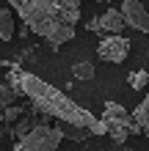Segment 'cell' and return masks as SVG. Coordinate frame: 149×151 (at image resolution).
I'll return each mask as SVG.
<instances>
[{
	"instance_id": "6da1fadb",
	"label": "cell",
	"mask_w": 149,
	"mask_h": 151,
	"mask_svg": "<svg viewBox=\"0 0 149 151\" xmlns=\"http://www.w3.org/2000/svg\"><path fill=\"white\" fill-rule=\"evenodd\" d=\"M14 14H20L25 28L44 36L52 47L75 39V25L80 19V0H6Z\"/></svg>"
},
{
	"instance_id": "7a4b0ae2",
	"label": "cell",
	"mask_w": 149,
	"mask_h": 151,
	"mask_svg": "<svg viewBox=\"0 0 149 151\" xmlns=\"http://www.w3.org/2000/svg\"><path fill=\"white\" fill-rule=\"evenodd\" d=\"M20 96H28L39 113L58 118L61 124H75V127H86L91 135H105V124L97 115H91L86 107L75 104L64 91L52 88L50 83L39 80L36 74H28V72L20 74Z\"/></svg>"
},
{
	"instance_id": "3957f363",
	"label": "cell",
	"mask_w": 149,
	"mask_h": 151,
	"mask_svg": "<svg viewBox=\"0 0 149 151\" xmlns=\"http://www.w3.org/2000/svg\"><path fill=\"white\" fill-rule=\"evenodd\" d=\"M100 121L105 124V135H108L116 146H124V140H127L130 135H141V129L135 127L133 115L121 107L119 102H108V104H105Z\"/></svg>"
},
{
	"instance_id": "277c9868",
	"label": "cell",
	"mask_w": 149,
	"mask_h": 151,
	"mask_svg": "<svg viewBox=\"0 0 149 151\" xmlns=\"http://www.w3.org/2000/svg\"><path fill=\"white\" fill-rule=\"evenodd\" d=\"M61 129L50 127V124H36L25 137L17 140L14 151H58L61 146Z\"/></svg>"
},
{
	"instance_id": "5b68a950",
	"label": "cell",
	"mask_w": 149,
	"mask_h": 151,
	"mask_svg": "<svg viewBox=\"0 0 149 151\" xmlns=\"http://www.w3.org/2000/svg\"><path fill=\"white\" fill-rule=\"evenodd\" d=\"M130 55V39L127 36H105L97 44V58L105 63H121Z\"/></svg>"
},
{
	"instance_id": "8992f818",
	"label": "cell",
	"mask_w": 149,
	"mask_h": 151,
	"mask_svg": "<svg viewBox=\"0 0 149 151\" xmlns=\"http://www.w3.org/2000/svg\"><path fill=\"white\" fill-rule=\"evenodd\" d=\"M119 14L124 19V25H130V28H135L141 33H149V11H146V6L141 0H124Z\"/></svg>"
},
{
	"instance_id": "52a82bcc",
	"label": "cell",
	"mask_w": 149,
	"mask_h": 151,
	"mask_svg": "<svg viewBox=\"0 0 149 151\" xmlns=\"http://www.w3.org/2000/svg\"><path fill=\"white\" fill-rule=\"evenodd\" d=\"M89 30H97V33H105V36H121V28H124V19L116 8H108L105 14L94 17V19L86 22Z\"/></svg>"
},
{
	"instance_id": "ba28073f",
	"label": "cell",
	"mask_w": 149,
	"mask_h": 151,
	"mask_svg": "<svg viewBox=\"0 0 149 151\" xmlns=\"http://www.w3.org/2000/svg\"><path fill=\"white\" fill-rule=\"evenodd\" d=\"M130 115H133L135 127L141 129V135H146V137H149V96H146V99H144L141 104H138V107H135L133 113H130Z\"/></svg>"
},
{
	"instance_id": "9c48e42d",
	"label": "cell",
	"mask_w": 149,
	"mask_h": 151,
	"mask_svg": "<svg viewBox=\"0 0 149 151\" xmlns=\"http://www.w3.org/2000/svg\"><path fill=\"white\" fill-rule=\"evenodd\" d=\"M14 36V11H8V6L0 11V39L8 41Z\"/></svg>"
},
{
	"instance_id": "30bf717a",
	"label": "cell",
	"mask_w": 149,
	"mask_h": 151,
	"mask_svg": "<svg viewBox=\"0 0 149 151\" xmlns=\"http://www.w3.org/2000/svg\"><path fill=\"white\" fill-rule=\"evenodd\" d=\"M61 129V137H72V140H86L91 135L86 127H75V124H64V127H58Z\"/></svg>"
},
{
	"instance_id": "8fae6325",
	"label": "cell",
	"mask_w": 149,
	"mask_h": 151,
	"mask_svg": "<svg viewBox=\"0 0 149 151\" xmlns=\"http://www.w3.org/2000/svg\"><path fill=\"white\" fill-rule=\"evenodd\" d=\"M127 83L133 91H141V88L149 85V72H144V69H138V72H130L127 74Z\"/></svg>"
},
{
	"instance_id": "7c38bea8",
	"label": "cell",
	"mask_w": 149,
	"mask_h": 151,
	"mask_svg": "<svg viewBox=\"0 0 149 151\" xmlns=\"http://www.w3.org/2000/svg\"><path fill=\"white\" fill-rule=\"evenodd\" d=\"M72 74H75V80H91V77H94V66L89 63V60L75 63V66H72Z\"/></svg>"
},
{
	"instance_id": "4fadbf2b",
	"label": "cell",
	"mask_w": 149,
	"mask_h": 151,
	"mask_svg": "<svg viewBox=\"0 0 149 151\" xmlns=\"http://www.w3.org/2000/svg\"><path fill=\"white\" fill-rule=\"evenodd\" d=\"M33 127H36V124H33V118H31L28 113H25L22 118L17 121V127H14V135H17V140H20V137H25V135H28V132H31Z\"/></svg>"
},
{
	"instance_id": "5bb4252c",
	"label": "cell",
	"mask_w": 149,
	"mask_h": 151,
	"mask_svg": "<svg viewBox=\"0 0 149 151\" xmlns=\"http://www.w3.org/2000/svg\"><path fill=\"white\" fill-rule=\"evenodd\" d=\"M11 102H17V93H14L11 88H8V83H6V85H0V113L11 107Z\"/></svg>"
},
{
	"instance_id": "9a60e30c",
	"label": "cell",
	"mask_w": 149,
	"mask_h": 151,
	"mask_svg": "<svg viewBox=\"0 0 149 151\" xmlns=\"http://www.w3.org/2000/svg\"><path fill=\"white\" fill-rule=\"evenodd\" d=\"M0 115H3V118H6V121H20V118H22V115H25V113H22L20 107H14V104H11V107H8V110H3V113H0Z\"/></svg>"
},
{
	"instance_id": "2e32d148",
	"label": "cell",
	"mask_w": 149,
	"mask_h": 151,
	"mask_svg": "<svg viewBox=\"0 0 149 151\" xmlns=\"http://www.w3.org/2000/svg\"><path fill=\"white\" fill-rule=\"evenodd\" d=\"M102 3H105V0H102Z\"/></svg>"
}]
</instances>
